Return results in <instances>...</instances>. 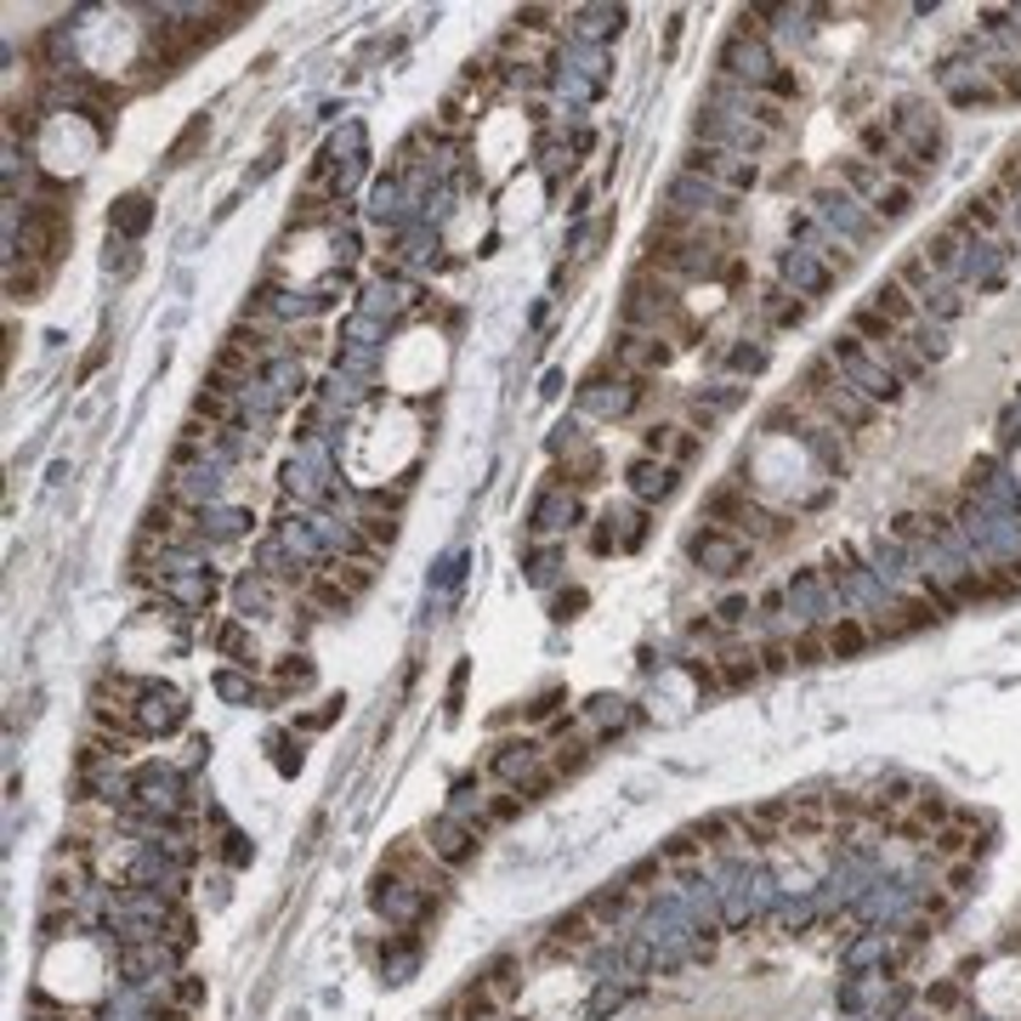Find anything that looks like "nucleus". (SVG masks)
I'll use <instances>...</instances> for the list:
<instances>
[{
	"mask_svg": "<svg viewBox=\"0 0 1021 1021\" xmlns=\"http://www.w3.org/2000/svg\"><path fill=\"white\" fill-rule=\"evenodd\" d=\"M17 244H23V256H29V261H46V267H52V261L68 251V210H63V205H29Z\"/></svg>",
	"mask_w": 1021,
	"mask_h": 1021,
	"instance_id": "f257e3e1",
	"label": "nucleus"
},
{
	"mask_svg": "<svg viewBox=\"0 0 1021 1021\" xmlns=\"http://www.w3.org/2000/svg\"><path fill=\"white\" fill-rule=\"evenodd\" d=\"M783 817H789V801H766L755 812H738L732 824L743 834V845H755V852H771V845L783 840Z\"/></svg>",
	"mask_w": 1021,
	"mask_h": 1021,
	"instance_id": "f03ea898",
	"label": "nucleus"
},
{
	"mask_svg": "<svg viewBox=\"0 0 1021 1021\" xmlns=\"http://www.w3.org/2000/svg\"><path fill=\"white\" fill-rule=\"evenodd\" d=\"M982 834V817H970V812H954L948 824L936 829V840H931V852L942 857V863H965V857H977V840Z\"/></svg>",
	"mask_w": 1021,
	"mask_h": 1021,
	"instance_id": "7ed1b4c3",
	"label": "nucleus"
},
{
	"mask_svg": "<svg viewBox=\"0 0 1021 1021\" xmlns=\"http://www.w3.org/2000/svg\"><path fill=\"white\" fill-rule=\"evenodd\" d=\"M783 840H829V794H806V801H789Z\"/></svg>",
	"mask_w": 1021,
	"mask_h": 1021,
	"instance_id": "20e7f679",
	"label": "nucleus"
},
{
	"mask_svg": "<svg viewBox=\"0 0 1021 1021\" xmlns=\"http://www.w3.org/2000/svg\"><path fill=\"white\" fill-rule=\"evenodd\" d=\"M596 942V919H590V908H574V914H562L557 926H551V942H545V954L551 959H562V954H585Z\"/></svg>",
	"mask_w": 1021,
	"mask_h": 1021,
	"instance_id": "39448f33",
	"label": "nucleus"
},
{
	"mask_svg": "<svg viewBox=\"0 0 1021 1021\" xmlns=\"http://www.w3.org/2000/svg\"><path fill=\"white\" fill-rule=\"evenodd\" d=\"M692 557L710 562V574H738V567H743V551H738V539L727 528L699 534V539H692Z\"/></svg>",
	"mask_w": 1021,
	"mask_h": 1021,
	"instance_id": "423d86ee",
	"label": "nucleus"
},
{
	"mask_svg": "<svg viewBox=\"0 0 1021 1021\" xmlns=\"http://www.w3.org/2000/svg\"><path fill=\"white\" fill-rule=\"evenodd\" d=\"M636 903H641V891H636L630 880H618V885H608V891H596L585 908H590L596 926H618L625 914H636Z\"/></svg>",
	"mask_w": 1021,
	"mask_h": 1021,
	"instance_id": "0eeeda50",
	"label": "nucleus"
},
{
	"mask_svg": "<svg viewBox=\"0 0 1021 1021\" xmlns=\"http://www.w3.org/2000/svg\"><path fill=\"white\" fill-rule=\"evenodd\" d=\"M659 857H664V868H669V875H699V863H704V845L699 840H692V829H681V834H669L664 845H659Z\"/></svg>",
	"mask_w": 1021,
	"mask_h": 1021,
	"instance_id": "6e6552de",
	"label": "nucleus"
},
{
	"mask_svg": "<svg viewBox=\"0 0 1021 1021\" xmlns=\"http://www.w3.org/2000/svg\"><path fill=\"white\" fill-rule=\"evenodd\" d=\"M494 1010H500V999H494V987L477 977L471 987H460V999H455V1010H448V1016H455V1021H488Z\"/></svg>",
	"mask_w": 1021,
	"mask_h": 1021,
	"instance_id": "1a4fd4ad",
	"label": "nucleus"
},
{
	"mask_svg": "<svg viewBox=\"0 0 1021 1021\" xmlns=\"http://www.w3.org/2000/svg\"><path fill=\"white\" fill-rule=\"evenodd\" d=\"M875 312H880L885 323H896V330H903V323H914V295L896 284V279H885V284L875 290Z\"/></svg>",
	"mask_w": 1021,
	"mask_h": 1021,
	"instance_id": "9d476101",
	"label": "nucleus"
},
{
	"mask_svg": "<svg viewBox=\"0 0 1021 1021\" xmlns=\"http://www.w3.org/2000/svg\"><path fill=\"white\" fill-rule=\"evenodd\" d=\"M824 641H829V659H857L863 647H868V625H857V618H840V625L824 630Z\"/></svg>",
	"mask_w": 1021,
	"mask_h": 1021,
	"instance_id": "9b49d317",
	"label": "nucleus"
},
{
	"mask_svg": "<svg viewBox=\"0 0 1021 1021\" xmlns=\"http://www.w3.org/2000/svg\"><path fill=\"white\" fill-rule=\"evenodd\" d=\"M432 840H437V852H443L448 863H465L471 852H477V840H471L460 824H437V829H432Z\"/></svg>",
	"mask_w": 1021,
	"mask_h": 1021,
	"instance_id": "f8f14e48",
	"label": "nucleus"
},
{
	"mask_svg": "<svg viewBox=\"0 0 1021 1021\" xmlns=\"http://www.w3.org/2000/svg\"><path fill=\"white\" fill-rule=\"evenodd\" d=\"M852 330H857L863 341H875V346H885V353H891L896 341H903V335H896V323H885V318H880L875 307H863V312L852 318Z\"/></svg>",
	"mask_w": 1021,
	"mask_h": 1021,
	"instance_id": "ddd939ff",
	"label": "nucleus"
},
{
	"mask_svg": "<svg viewBox=\"0 0 1021 1021\" xmlns=\"http://www.w3.org/2000/svg\"><path fill=\"white\" fill-rule=\"evenodd\" d=\"M732 817H704V824H692V840H699L704 845V857L710 852H727V845H732Z\"/></svg>",
	"mask_w": 1021,
	"mask_h": 1021,
	"instance_id": "4468645a",
	"label": "nucleus"
},
{
	"mask_svg": "<svg viewBox=\"0 0 1021 1021\" xmlns=\"http://www.w3.org/2000/svg\"><path fill=\"white\" fill-rule=\"evenodd\" d=\"M959 239H965V233H959L954 221H948V228H936V233L926 239V251H919V256H926L931 267H948V261L959 256Z\"/></svg>",
	"mask_w": 1021,
	"mask_h": 1021,
	"instance_id": "2eb2a0df",
	"label": "nucleus"
},
{
	"mask_svg": "<svg viewBox=\"0 0 1021 1021\" xmlns=\"http://www.w3.org/2000/svg\"><path fill=\"white\" fill-rule=\"evenodd\" d=\"M312 602H318V608H341V613H346V608H353V590H346L335 574H323V579H312Z\"/></svg>",
	"mask_w": 1021,
	"mask_h": 1021,
	"instance_id": "dca6fc26",
	"label": "nucleus"
},
{
	"mask_svg": "<svg viewBox=\"0 0 1021 1021\" xmlns=\"http://www.w3.org/2000/svg\"><path fill=\"white\" fill-rule=\"evenodd\" d=\"M789 647H794V664H824V659H829V641H824V630H801Z\"/></svg>",
	"mask_w": 1021,
	"mask_h": 1021,
	"instance_id": "f3484780",
	"label": "nucleus"
},
{
	"mask_svg": "<svg viewBox=\"0 0 1021 1021\" xmlns=\"http://www.w3.org/2000/svg\"><path fill=\"white\" fill-rule=\"evenodd\" d=\"M755 676H761V664L750 653H727V664H720V681L727 687H750Z\"/></svg>",
	"mask_w": 1021,
	"mask_h": 1021,
	"instance_id": "a211bd4d",
	"label": "nucleus"
},
{
	"mask_svg": "<svg viewBox=\"0 0 1021 1021\" xmlns=\"http://www.w3.org/2000/svg\"><path fill=\"white\" fill-rule=\"evenodd\" d=\"M193 409L205 414V426H210V420H228V414H233V397L221 392V386H210V392H199V397H193Z\"/></svg>",
	"mask_w": 1021,
	"mask_h": 1021,
	"instance_id": "6ab92c4d",
	"label": "nucleus"
},
{
	"mask_svg": "<svg viewBox=\"0 0 1021 1021\" xmlns=\"http://www.w3.org/2000/svg\"><path fill=\"white\" fill-rule=\"evenodd\" d=\"M875 210H880L885 221H896V216H908V210H914V188H903V182H896V188H885Z\"/></svg>",
	"mask_w": 1021,
	"mask_h": 1021,
	"instance_id": "aec40b11",
	"label": "nucleus"
},
{
	"mask_svg": "<svg viewBox=\"0 0 1021 1021\" xmlns=\"http://www.w3.org/2000/svg\"><path fill=\"white\" fill-rule=\"evenodd\" d=\"M12 295H17V302H35V295H40V284H46V272L40 267H12Z\"/></svg>",
	"mask_w": 1021,
	"mask_h": 1021,
	"instance_id": "412c9836",
	"label": "nucleus"
},
{
	"mask_svg": "<svg viewBox=\"0 0 1021 1021\" xmlns=\"http://www.w3.org/2000/svg\"><path fill=\"white\" fill-rule=\"evenodd\" d=\"M896 284H903V290H926L931 284V261L926 256H908L903 267H896Z\"/></svg>",
	"mask_w": 1021,
	"mask_h": 1021,
	"instance_id": "4be33fe9",
	"label": "nucleus"
},
{
	"mask_svg": "<svg viewBox=\"0 0 1021 1021\" xmlns=\"http://www.w3.org/2000/svg\"><path fill=\"white\" fill-rule=\"evenodd\" d=\"M993 188H1005V193L1021 188V142L1005 148V165H999V177H993Z\"/></svg>",
	"mask_w": 1021,
	"mask_h": 1021,
	"instance_id": "5701e85b",
	"label": "nucleus"
},
{
	"mask_svg": "<svg viewBox=\"0 0 1021 1021\" xmlns=\"http://www.w3.org/2000/svg\"><path fill=\"white\" fill-rule=\"evenodd\" d=\"M993 91H999V103H1005V97L1016 103V97H1021V63H999V68H993Z\"/></svg>",
	"mask_w": 1021,
	"mask_h": 1021,
	"instance_id": "b1692460",
	"label": "nucleus"
},
{
	"mask_svg": "<svg viewBox=\"0 0 1021 1021\" xmlns=\"http://www.w3.org/2000/svg\"><path fill=\"white\" fill-rule=\"evenodd\" d=\"M335 579L358 596V590H369V579H375V574H369V562H335Z\"/></svg>",
	"mask_w": 1021,
	"mask_h": 1021,
	"instance_id": "393cba45",
	"label": "nucleus"
},
{
	"mask_svg": "<svg viewBox=\"0 0 1021 1021\" xmlns=\"http://www.w3.org/2000/svg\"><path fill=\"white\" fill-rule=\"evenodd\" d=\"M926 602L936 608V618H954V613H959V596H954L948 585H936V579L926 585Z\"/></svg>",
	"mask_w": 1021,
	"mask_h": 1021,
	"instance_id": "a878e982",
	"label": "nucleus"
},
{
	"mask_svg": "<svg viewBox=\"0 0 1021 1021\" xmlns=\"http://www.w3.org/2000/svg\"><path fill=\"white\" fill-rule=\"evenodd\" d=\"M970 880H977V857H965V863H948V896H965Z\"/></svg>",
	"mask_w": 1021,
	"mask_h": 1021,
	"instance_id": "bb28decb",
	"label": "nucleus"
},
{
	"mask_svg": "<svg viewBox=\"0 0 1021 1021\" xmlns=\"http://www.w3.org/2000/svg\"><path fill=\"white\" fill-rule=\"evenodd\" d=\"M585 761H590V755H585V743H567V750L551 761V771H557V778H574V771H579Z\"/></svg>",
	"mask_w": 1021,
	"mask_h": 1021,
	"instance_id": "cd10ccee",
	"label": "nucleus"
},
{
	"mask_svg": "<svg viewBox=\"0 0 1021 1021\" xmlns=\"http://www.w3.org/2000/svg\"><path fill=\"white\" fill-rule=\"evenodd\" d=\"M794 664V647L789 641H766L761 647V669H789Z\"/></svg>",
	"mask_w": 1021,
	"mask_h": 1021,
	"instance_id": "c85d7f7f",
	"label": "nucleus"
},
{
	"mask_svg": "<svg viewBox=\"0 0 1021 1021\" xmlns=\"http://www.w3.org/2000/svg\"><path fill=\"white\" fill-rule=\"evenodd\" d=\"M891 165H896V177H903V188H914V182H926V165H914L908 154H896Z\"/></svg>",
	"mask_w": 1021,
	"mask_h": 1021,
	"instance_id": "c756f323",
	"label": "nucleus"
},
{
	"mask_svg": "<svg viewBox=\"0 0 1021 1021\" xmlns=\"http://www.w3.org/2000/svg\"><path fill=\"white\" fill-rule=\"evenodd\" d=\"M743 613H750V602H743V596H727V602H720V625H738Z\"/></svg>",
	"mask_w": 1021,
	"mask_h": 1021,
	"instance_id": "7c9ffc66",
	"label": "nucleus"
},
{
	"mask_svg": "<svg viewBox=\"0 0 1021 1021\" xmlns=\"http://www.w3.org/2000/svg\"><path fill=\"white\" fill-rule=\"evenodd\" d=\"M931 1005H936V1010H954V1005H959V987H954V982L931 987Z\"/></svg>",
	"mask_w": 1021,
	"mask_h": 1021,
	"instance_id": "2f4dec72",
	"label": "nucleus"
},
{
	"mask_svg": "<svg viewBox=\"0 0 1021 1021\" xmlns=\"http://www.w3.org/2000/svg\"><path fill=\"white\" fill-rule=\"evenodd\" d=\"M863 148H868V154H885V148H891L885 126H868V131H863Z\"/></svg>",
	"mask_w": 1021,
	"mask_h": 1021,
	"instance_id": "473e14b6",
	"label": "nucleus"
},
{
	"mask_svg": "<svg viewBox=\"0 0 1021 1021\" xmlns=\"http://www.w3.org/2000/svg\"><path fill=\"white\" fill-rule=\"evenodd\" d=\"M516 23H522V29H551V12L528 7V12H516Z\"/></svg>",
	"mask_w": 1021,
	"mask_h": 1021,
	"instance_id": "72a5a7b5",
	"label": "nucleus"
},
{
	"mask_svg": "<svg viewBox=\"0 0 1021 1021\" xmlns=\"http://www.w3.org/2000/svg\"><path fill=\"white\" fill-rule=\"evenodd\" d=\"M647 448H653V455H664V448H669V426H647V437H641Z\"/></svg>",
	"mask_w": 1021,
	"mask_h": 1021,
	"instance_id": "f704fd0d",
	"label": "nucleus"
},
{
	"mask_svg": "<svg viewBox=\"0 0 1021 1021\" xmlns=\"http://www.w3.org/2000/svg\"><path fill=\"white\" fill-rule=\"evenodd\" d=\"M363 528H369V539H386V545H392V534H397V528H392V522H381V516H369V522H363Z\"/></svg>",
	"mask_w": 1021,
	"mask_h": 1021,
	"instance_id": "c9c22d12",
	"label": "nucleus"
},
{
	"mask_svg": "<svg viewBox=\"0 0 1021 1021\" xmlns=\"http://www.w3.org/2000/svg\"><path fill=\"white\" fill-rule=\"evenodd\" d=\"M755 114H761V126H771V131H778V126H783V114H778V103H761Z\"/></svg>",
	"mask_w": 1021,
	"mask_h": 1021,
	"instance_id": "e433bc0d",
	"label": "nucleus"
},
{
	"mask_svg": "<svg viewBox=\"0 0 1021 1021\" xmlns=\"http://www.w3.org/2000/svg\"><path fill=\"white\" fill-rule=\"evenodd\" d=\"M1010 574H1016V585H1021V557H1016V567H1010Z\"/></svg>",
	"mask_w": 1021,
	"mask_h": 1021,
	"instance_id": "4c0bfd02",
	"label": "nucleus"
}]
</instances>
